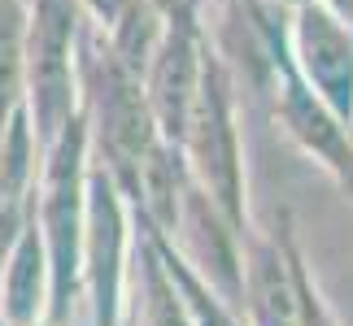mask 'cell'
Segmentation results:
<instances>
[{
	"mask_svg": "<svg viewBox=\"0 0 353 326\" xmlns=\"http://www.w3.org/2000/svg\"><path fill=\"white\" fill-rule=\"evenodd\" d=\"M88 122L74 113L65 127L39 144V174L31 213L44 235L48 257V314L44 326H74L83 309V222H88Z\"/></svg>",
	"mask_w": 353,
	"mask_h": 326,
	"instance_id": "6da1fadb",
	"label": "cell"
},
{
	"mask_svg": "<svg viewBox=\"0 0 353 326\" xmlns=\"http://www.w3.org/2000/svg\"><path fill=\"white\" fill-rule=\"evenodd\" d=\"M79 113L88 122L92 157L110 170L131 205L140 166L161 144V131L144 96V78L105 44L92 22H83L79 35Z\"/></svg>",
	"mask_w": 353,
	"mask_h": 326,
	"instance_id": "7a4b0ae2",
	"label": "cell"
},
{
	"mask_svg": "<svg viewBox=\"0 0 353 326\" xmlns=\"http://www.w3.org/2000/svg\"><path fill=\"white\" fill-rule=\"evenodd\" d=\"M179 153L192 170V179L205 187V196L227 213L240 235L257 226L249 213V170H244V131H240V78L223 48H205V65H201V83L192 109H188V127L179 140Z\"/></svg>",
	"mask_w": 353,
	"mask_h": 326,
	"instance_id": "3957f363",
	"label": "cell"
},
{
	"mask_svg": "<svg viewBox=\"0 0 353 326\" xmlns=\"http://www.w3.org/2000/svg\"><path fill=\"white\" fill-rule=\"evenodd\" d=\"M244 5L266 44V100L275 113V127L345 196H353V127L296 74L288 44H283V9L266 5V0H244Z\"/></svg>",
	"mask_w": 353,
	"mask_h": 326,
	"instance_id": "277c9868",
	"label": "cell"
},
{
	"mask_svg": "<svg viewBox=\"0 0 353 326\" xmlns=\"http://www.w3.org/2000/svg\"><path fill=\"white\" fill-rule=\"evenodd\" d=\"M79 0H26V113L35 140L48 144L79 113Z\"/></svg>",
	"mask_w": 353,
	"mask_h": 326,
	"instance_id": "5b68a950",
	"label": "cell"
},
{
	"mask_svg": "<svg viewBox=\"0 0 353 326\" xmlns=\"http://www.w3.org/2000/svg\"><path fill=\"white\" fill-rule=\"evenodd\" d=\"M131 252H135V213L92 157L88 166V222H83V318L88 326H122L131 296Z\"/></svg>",
	"mask_w": 353,
	"mask_h": 326,
	"instance_id": "8992f818",
	"label": "cell"
},
{
	"mask_svg": "<svg viewBox=\"0 0 353 326\" xmlns=\"http://www.w3.org/2000/svg\"><path fill=\"white\" fill-rule=\"evenodd\" d=\"M205 48H210V22H205L201 0H179L166 13V22H161L153 57H148L144 74H140L161 140L174 148H179L183 127H188V109H192L196 83H201Z\"/></svg>",
	"mask_w": 353,
	"mask_h": 326,
	"instance_id": "52a82bcc",
	"label": "cell"
},
{
	"mask_svg": "<svg viewBox=\"0 0 353 326\" xmlns=\"http://www.w3.org/2000/svg\"><path fill=\"white\" fill-rule=\"evenodd\" d=\"M283 44L296 74L353 127V26L323 0H301L283 13Z\"/></svg>",
	"mask_w": 353,
	"mask_h": 326,
	"instance_id": "ba28073f",
	"label": "cell"
},
{
	"mask_svg": "<svg viewBox=\"0 0 353 326\" xmlns=\"http://www.w3.org/2000/svg\"><path fill=\"white\" fill-rule=\"evenodd\" d=\"M244 326H296V283L279 230L253 226L244 235Z\"/></svg>",
	"mask_w": 353,
	"mask_h": 326,
	"instance_id": "9c48e42d",
	"label": "cell"
},
{
	"mask_svg": "<svg viewBox=\"0 0 353 326\" xmlns=\"http://www.w3.org/2000/svg\"><path fill=\"white\" fill-rule=\"evenodd\" d=\"M0 314L9 318V326H44L48 314V257L31 209L0 270Z\"/></svg>",
	"mask_w": 353,
	"mask_h": 326,
	"instance_id": "30bf717a",
	"label": "cell"
},
{
	"mask_svg": "<svg viewBox=\"0 0 353 326\" xmlns=\"http://www.w3.org/2000/svg\"><path fill=\"white\" fill-rule=\"evenodd\" d=\"M122 326H192L179 292H174V283L166 274V265L157 257L153 235L144 230V222H135L131 296H127V318H122Z\"/></svg>",
	"mask_w": 353,
	"mask_h": 326,
	"instance_id": "8fae6325",
	"label": "cell"
},
{
	"mask_svg": "<svg viewBox=\"0 0 353 326\" xmlns=\"http://www.w3.org/2000/svg\"><path fill=\"white\" fill-rule=\"evenodd\" d=\"M135 222H140V217H135ZM144 230L153 235L157 257H161V265H166V274H170V283H174V292H179V301H183V309H188V318H192V326H244V314H240V309L227 301V296L214 292L210 283L201 279L179 252H174V243L161 235V230H153L148 222H144Z\"/></svg>",
	"mask_w": 353,
	"mask_h": 326,
	"instance_id": "7c38bea8",
	"label": "cell"
},
{
	"mask_svg": "<svg viewBox=\"0 0 353 326\" xmlns=\"http://www.w3.org/2000/svg\"><path fill=\"white\" fill-rule=\"evenodd\" d=\"M275 230L283 239V252H288V265H292V283H296V326H345L341 314H336V305L327 301V292H323L314 265H310V252L301 243V226H296L292 209H279Z\"/></svg>",
	"mask_w": 353,
	"mask_h": 326,
	"instance_id": "4fadbf2b",
	"label": "cell"
},
{
	"mask_svg": "<svg viewBox=\"0 0 353 326\" xmlns=\"http://www.w3.org/2000/svg\"><path fill=\"white\" fill-rule=\"evenodd\" d=\"M266 5H275V9H283V13H288V9H296V5H301V0H266Z\"/></svg>",
	"mask_w": 353,
	"mask_h": 326,
	"instance_id": "5bb4252c",
	"label": "cell"
},
{
	"mask_svg": "<svg viewBox=\"0 0 353 326\" xmlns=\"http://www.w3.org/2000/svg\"><path fill=\"white\" fill-rule=\"evenodd\" d=\"M153 5H157V9H161V13H170V9H174V5H179V0H153Z\"/></svg>",
	"mask_w": 353,
	"mask_h": 326,
	"instance_id": "9a60e30c",
	"label": "cell"
},
{
	"mask_svg": "<svg viewBox=\"0 0 353 326\" xmlns=\"http://www.w3.org/2000/svg\"><path fill=\"white\" fill-rule=\"evenodd\" d=\"M205 5H210V9H219V5H227V0H201V9H205Z\"/></svg>",
	"mask_w": 353,
	"mask_h": 326,
	"instance_id": "2e32d148",
	"label": "cell"
},
{
	"mask_svg": "<svg viewBox=\"0 0 353 326\" xmlns=\"http://www.w3.org/2000/svg\"><path fill=\"white\" fill-rule=\"evenodd\" d=\"M0 326H9V318H5V314H0Z\"/></svg>",
	"mask_w": 353,
	"mask_h": 326,
	"instance_id": "e0dca14e",
	"label": "cell"
}]
</instances>
